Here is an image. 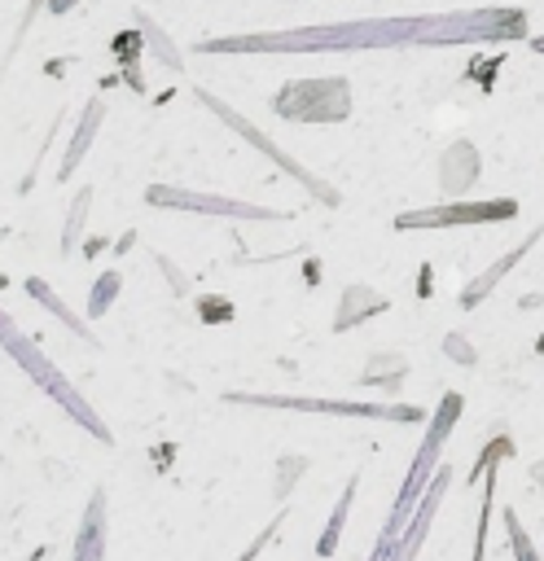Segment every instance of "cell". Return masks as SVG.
Masks as SVG:
<instances>
[{
	"label": "cell",
	"instance_id": "9",
	"mask_svg": "<svg viewBox=\"0 0 544 561\" xmlns=\"http://www.w3.org/2000/svg\"><path fill=\"white\" fill-rule=\"evenodd\" d=\"M377 311H386V298L382 294H373L364 285H347V294L338 302V316H333V333H347L351 324H360V320H369Z\"/></svg>",
	"mask_w": 544,
	"mask_h": 561
},
{
	"label": "cell",
	"instance_id": "6",
	"mask_svg": "<svg viewBox=\"0 0 544 561\" xmlns=\"http://www.w3.org/2000/svg\"><path fill=\"white\" fill-rule=\"evenodd\" d=\"M518 202H456V206H434V210H412L399 215L395 228H447V224H483V219H513Z\"/></svg>",
	"mask_w": 544,
	"mask_h": 561
},
{
	"label": "cell",
	"instance_id": "19",
	"mask_svg": "<svg viewBox=\"0 0 544 561\" xmlns=\"http://www.w3.org/2000/svg\"><path fill=\"white\" fill-rule=\"evenodd\" d=\"M66 4H70V0H53V9H66Z\"/></svg>",
	"mask_w": 544,
	"mask_h": 561
},
{
	"label": "cell",
	"instance_id": "8",
	"mask_svg": "<svg viewBox=\"0 0 544 561\" xmlns=\"http://www.w3.org/2000/svg\"><path fill=\"white\" fill-rule=\"evenodd\" d=\"M101 552H105V495L97 491L88 500V513H83V526L75 539V561H101Z\"/></svg>",
	"mask_w": 544,
	"mask_h": 561
},
{
	"label": "cell",
	"instance_id": "17",
	"mask_svg": "<svg viewBox=\"0 0 544 561\" xmlns=\"http://www.w3.org/2000/svg\"><path fill=\"white\" fill-rule=\"evenodd\" d=\"M154 263H158V267H162V272L171 276V289H175V294H184V289H189V285H184V276H180V267H175L171 259H162V254H154Z\"/></svg>",
	"mask_w": 544,
	"mask_h": 561
},
{
	"label": "cell",
	"instance_id": "5",
	"mask_svg": "<svg viewBox=\"0 0 544 561\" xmlns=\"http://www.w3.org/2000/svg\"><path fill=\"white\" fill-rule=\"evenodd\" d=\"M149 206H175V210H202V215H228V219H281V210H263V206H246L233 197H211V193H184V188H145Z\"/></svg>",
	"mask_w": 544,
	"mask_h": 561
},
{
	"label": "cell",
	"instance_id": "7",
	"mask_svg": "<svg viewBox=\"0 0 544 561\" xmlns=\"http://www.w3.org/2000/svg\"><path fill=\"white\" fill-rule=\"evenodd\" d=\"M202 101H206V105H211V110H215V114H219V118H224V123H233V127H237V131H241V136H246V140H250V145H259V149H263V153H272V158H276V162H281V167H285V171H290V175H294V180H303V184H307V188H311V193H316V197H320V202H329V206H333V202H338V193H333V188H325V184H320V180H316V175H307V171H303V167H298V162H294V158H285V153H281V149H276V145H272V140H268V136H263V131H254V127H250V123H246V118H241V114H233V110H228V105H219V101H215V96H202Z\"/></svg>",
	"mask_w": 544,
	"mask_h": 561
},
{
	"label": "cell",
	"instance_id": "11",
	"mask_svg": "<svg viewBox=\"0 0 544 561\" xmlns=\"http://www.w3.org/2000/svg\"><path fill=\"white\" fill-rule=\"evenodd\" d=\"M97 123H101V101H92L88 105V114L79 118V131H75V140H70V149H66V162H61V180L79 167V158L88 153V145H92V136H97Z\"/></svg>",
	"mask_w": 544,
	"mask_h": 561
},
{
	"label": "cell",
	"instance_id": "15",
	"mask_svg": "<svg viewBox=\"0 0 544 561\" xmlns=\"http://www.w3.org/2000/svg\"><path fill=\"white\" fill-rule=\"evenodd\" d=\"M197 316H202L206 324H228V320H233V302L219 298V294H206V298H197Z\"/></svg>",
	"mask_w": 544,
	"mask_h": 561
},
{
	"label": "cell",
	"instance_id": "14",
	"mask_svg": "<svg viewBox=\"0 0 544 561\" xmlns=\"http://www.w3.org/2000/svg\"><path fill=\"white\" fill-rule=\"evenodd\" d=\"M88 202H92V188L83 184V193L70 202V219H66V232H61V250L70 254L75 250V241H79V224L88 219Z\"/></svg>",
	"mask_w": 544,
	"mask_h": 561
},
{
	"label": "cell",
	"instance_id": "13",
	"mask_svg": "<svg viewBox=\"0 0 544 561\" xmlns=\"http://www.w3.org/2000/svg\"><path fill=\"white\" fill-rule=\"evenodd\" d=\"M351 491H355V478L347 482V491H342V500H338V508H333L329 526L320 530V539H316V557H329V552L338 548V535H342V522H347V508H351Z\"/></svg>",
	"mask_w": 544,
	"mask_h": 561
},
{
	"label": "cell",
	"instance_id": "2",
	"mask_svg": "<svg viewBox=\"0 0 544 561\" xmlns=\"http://www.w3.org/2000/svg\"><path fill=\"white\" fill-rule=\"evenodd\" d=\"M0 346H4V351H9L26 373H31V381H35L48 399H57V403H61V408H66V412H70V416H75L92 438L114 443V434H110V430H105V421L88 408V399H83V394H79V390H75V386H70V381H66V377L44 359V355H39V346H35V342H31V337H26V333H22L4 311H0Z\"/></svg>",
	"mask_w": 544,
	"mask_h": 561
},
{
	"label": "cell",
	"instance_id": "18",
	"mask_svg": "<svg viewBox=\"0 0 544 561\" xmlns=\"http://www.w3.org/2000/svg\"><path fill=\"white\" fill-rule=\"evenodd\" d=\"M531 48H535V53H544V35H531Z\"/></svg>",
	"mask_w": 544,
	"mask_h": 561
},
{
	"label": "cell",
	"instance_id": "4",
	"mask_svg": "<svg viewBox=\"0 0 544 561\" xmlns=\"http://www.w3.org/2000/svg\"><path fill=\"white\" fill-rule=\"evenodd\" d=\"M228 403H254V408H298V412H338V416H395V421H417V408H373V403H329V399H303V394H246L228 390Z\"/></svg>",
	"mask_w": 544,
	"mask_h": 561
},
{
	"label": "cell",
	"instance_id": "16",
	"mask_svg": "<svg viewBox=\"0 0 544 561\" xmlns=\"http://www.w3.org/2000/svg\"><path fill=\"white\" fill-rule=\"evenodd\" d=\"M281 522H285V513H276V517H272V522H268V526H263V530H259V535H254V539L246 543V552H241L237 561H254V557H259V552H263V548H268V543L276 539V530H281Z\"/></svg>",
	"mask_w": 544,
	"mask_h": 561
},
{
	"label": "cell",
	"instance_id": "12",
	"mask_svg": "<svg viewBox=\"0 0 544 561\" xmlns=\"http://www.w3.org/2000/svg\"><path fill=\"white\" fill-rule=\"evenodd\" d=\"M118 289H123V276L118 272H101L97 285H92V298H88V320H101L110 311V302L118 298Z\"/></svg>",
	"mask_w": 544,
	"mask_h": 561
},
{
	"label": "cell",
	"instance_id": "10",
	"mask_svg": "<svg viewBox=\"0 0 544 561\" xmlns=\"http://www.w3.org/2000/svg\"><path fill=\"white\" fill-rule=\"evenodd\" d=\"M26 294H31V298H35L44 311H53V316H57V320H61L70 333H79V337H88V342L97 346V337H92L88 320H79V316H75V311H70V307H66V302H61V298H57V294H53V289L39 280V276H26Z\"/></svg>",
	"mask_w": 544,
	"mask_h": 561
},
{
	"label": "cell",
	"instance_id": "1",
	"mask_svg": "<svg viewBox=\"0 0 544 561\" xmlns=\"http://www.w3.org/2000/svg\"><path fill=\"white\" fill-rule=\"evenodd\" d=\"M526 35V9H456L417 18H369L342 26H303L276 35H241L202 44V53H360V48H439V44H509Z\"/></svg>",
	"mask_w": 544,
	"mask_h": 561
},
{
	"label": "cell",
	"instance_id": "3",
	"mask_svg": "<svg viewBox=\"0 0 544 561\" xmlns=\"http://www.w3.org/2000/svg\"><path fill=\"white\" fill-rule=\"evenodd\" d=\"M272 110L294 123H342L351 114V88L347 79H298L276 92Z\"/></svg>",
	"mask_w": 544,
	"mask_h": 561
}]
</instances>
